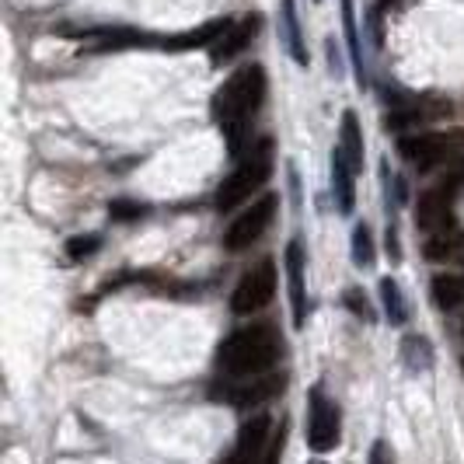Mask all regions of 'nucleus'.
Masks as SVG:
<instances>
[{
	"label": "nucleus",
	"instance_id": "6ab92c4d",
	"mask_svg": "<svg viewBox=\"0 0 464 464\" xmlns=\"http://www.w3.org/2000/svg\"><path fill=\"white\" fill-rule=\"evenodd\" d=\"M381 297H384V311H388L392 325H405L409 322V307H405V297H401L395 279H381Z\"/></svg>",
	"mask_w": 464,
	"mask_h": 464
},
{
	"label": "nucleus",
	"instance_id": "bb28decb",
	"mask_svg": "<svg viewBox=\"0 0 464 464\" xmlns=\"http://www.w3.org/2000/svg\"><path fill=\"white\" fill-rule=\"evenodd\" d=\"M461 335H464V325H461Z\"/></svg>",
	"mask_w": 464,
	"mask_h": 464
},
{
	"label": "nucleus",
	"instance_id": "2eb2a0df",
	"mask_svg": "<svg viewBox=\"0 0 464 464\" xmlns=\"http://www.w3.org/2000/svg\"><path fill=\"white\" fill-rule=\"evenodd\" d=\"M339 147H343V154L353 164V171H360L363 168V133H360V122H356L353 112L343 116V143Z\"/></svg>",
	"mask_w": 464,
	"mask_h": 464
},
{
	"label": "nucleus",
	"instance_id": "39448f33",
	"mask_svg": "<svg viewBox=\"0 0 464 464\" xmlns=\"http://www.w3.org/2000/svg\"><path fill=\"white\" fill-rule=\"evenodd\" d=\"M279 447H283V430L279 437H273V419L256 416L241 426L234 450L220 464H276Z\"/></svg>",
	"mask_w": 464,
	"mask_h": 464
},
{
	"label": "nucleus",
	"instance_id": "20e7f679",
	"mask_svg": "<svg viewBox=\"0 0 464 464\" xmlns=\"http://www.w3.org/2000/svg\"><path fill=\"white\" fill-rule=\"evenodd\" d=\"M464 150V130L454 133H416V137L398 140V154L409 164H416L419 171H433L440 164L458 161Z\"/></svg>",
	"mask_w": 464,
	"mask_h": 464
},
{
	"label": "nucleus",
	"instance_id": "f3484780",
	"mask_svg": "<svg viewBox=\"0 0 464 464\" xmlns=\"http://www.w3.org/2000/svg\"><path fill=\"white\" fill-rule=\"evenodd\" d=\"M283 35H286V46L294 53V60L307 67V49L301 43V22H297V11H294V0H283Z\"/></svg>",
	"mask_w": 464,
	"mask_h": 464
},
{
	"label": "nucleus",
	"instance_id": "1a4fd4ad",
	"mask_svg": "<svg viewBox=\"0 0 464 464\" xmlns=\"http://www.w3.org/2000/svg\"><path fill=\"white\" fill-rule=\"evenodd\" d=\"M307 443L311 450L325 454L339 443V409L335 401H328L325 392L311 395V422H307Z\"/></svg>",
	"mask_w": 464,
	"mask_h": 464
},
{
	"label": "nucleus",
	"instance_id": "7ed1b4c3",
	"mask_svg": "<svg viewBox=\"0 0 464 464\" xmlns=\"http://www.w3.org/2000/svg\"><path fill=\"white\" fill-rule=\"evenodd\" d=\"M269 175H273V140L262 137L245 150L237 168L224 179V186L217 188V209L227 213V209L241 207L245 199H252V192L266 186Z\"/></svg>",
	"mask_w": 464,
	"mask_h": 464
},
{
	"label": "nucleus",
	"instance_id": "ddd939ff",
	"mask_svg": "<svg viewBox=\"0 0 464 464\" xmlns=\"http://www.w3.org/2000/svg\"><path fill=\"white\" fill-rule=\"evenodd\" d=\"M353 164H349V158L343 154V147L332 154V186H335V199H339V209L343 213H353V207H356V188H353Z\"/></svg>",
	"mask_w": 464,
	"mask_h": 464
},
{
	"label": "nucleus",
	"instance_id": "4468645a",
	"mask_svg": "<svg viewBox=\"0 0 464 464\" xmlns=\"http://www.w3.org/2000/svg\"><path fill=\"white\" fill-rule=\"evenodd\" d=\"M231 28L227 18H217V22H207L196 32H186V35H175V39H164V49H196V46H209L213 39H220L224 32Z\"/></svg>",
	"mask_w": 464,
	"mask_h": 464
},
{
	"label": "nucleus",
	"instance_id": "0eeeda50",
	"mask_svg": "<svg viewBox=\"0 0 464 464\" xmlns=\"http://www.w3.org/2000/svg\"><path fill=\"white\" fill-rule=\"evenodd\" d=\"M273 294H276V262L262 258L237 279V286L231 294L234 314H256V311H262L266 304L273 301Z\"/></svg>",
	"mask_w": 464,
	"mask_h": 464
},
{
	"label": "nucleus",
	"instance_id": "a878e982",
	"mask_svg": "<svg viewBox=\"0 0 464 464\" xmlns=\"http://www.w3.org/2000/svg\"><path fill=\"white\" fill-rule=\"evenodd\" d=\"M388 256L395 258H401V248H398V234H395V227H388Z\"/></svg>",
	"mask_w": 464,
	"mask_h": 464
},
{
	"label": "nucleus",
	"instance_id": "dca6fc26",
	"mask_svg": "<svg viewBox=\"0 0 464 464\" xmlns=\"http://www.w3.org/2000/svg\"><path fill=\"white\" fill-rule=\"evenodd\" d=\"M433 301L440 311H454L464 304V276H437L433 279Z\"/></svg>",
	"mask_w": 464,
	"mask_h": 464
},
{
	"label": "nucleus",
	"instance_id": "b1692460",
	"mask_svg": "<svg viewBox=\"0 0 464 464\" xmlns=\"http://www.w3.org/2000/svg\"><path fill=\"white\" fill-rule=\"evenodd\" d=\"M109 213H112V220H137V217H143L147 209L140 207V203H126V199H119V203L109 207Z\"/></svg>",
	"mask_w": 464,
	"mask_h": 464
},
{
	"label": "nucleus",
	"instance_id": "f03ea898",
	"mask_svg": "<svg viewBox=\"0 0 464 464\" xmlns=\"http://www.w3.org/2000/svg\"><path fill=\"white\" fill-rule=\"evenodd\" d=\"M279 349H283V339L273 325L241 328L220 346V356H217L220 377H252V373L273 371Z\"/></svg>",
	"mask_w": 464,
	"mask_h": 464
},
{
	"label": "nucleus",
	"instance_id": "9b49d317",
	"mask_svg": "<svg viewBox=\"0 0 464 464\" xmlns=\"http://www.w3.org/2000/svg\"><path fill=\"white\" fill-rule=\"evenodd\" d=\"M286 279H290V307H294V325L301 328L307 318V290H304V245H286Z\"/></svg>",
	"mask_w": 464,
	"mask_h": 464
},
{
	"label": "nucleus",
	"instance_id": "9d476101",
	"mask_svg": "<svg viewBox=\"0 0 464 464\" xmlns=\"http://www.w3.org/2000/svg\"><path fill=\"white\" fill-rule=\"evenodd\" d=\"M258 24H262V18H258V14H248V18H241L237 24H231V28L220 35V43L209 49L213 67H224V63H231L234 56H241V53H245V46H248V43L258 35Z\"/></svg>",
	"mask_w": 464,
	"mask_h": 464
},
{
	"label": "nucleus",
	"instance_id": "393cba45",
	"mask_svg": "<svg viewBox=\"0 0 464 464\" xmlns=\"http://www.w3.org/2000/svg\"><path fill=\"white\" fill-rule=\"evenodd\" d=\"M371 464H395V454H392V447L384 440H377L371 447Z\"/></svg>",
	"mask_w": 464,
	"mask_h": 464
},
{
	"label": "nucleus",
	"instance_id": "f257e3e1",
	"mask_svg": "<svg viewBox=\"0 0 464 464\" xmlns=\"http://www.w3.org/2000/svg\"><path fill=\"white\" fill-rule=\"evenodd\" d=\"M266 98V70L258 63H245L237 67L227 77V84L213 94V119L217 126L224 130V140H227V150L231 154H241L245 140H248V126H252V116L258 112Z\"/></svg>",
	"mask_w": 464,
	"mask_h": 464
},
{
	"label": "nucleus",
	"instance_id": "f8f14e48",
	"mask_svg": "<svg viewBox=\"0 0 464 464\" xmlns=\"http://www.w3.org/2000/svg\"><path fill=\"white\" fill-rule=\"evenodd\" d=\"M422 256L430 262H458V258H464V234L458 227L430 234L422 245Z\"/></svg>",
	"mask_w": 464,
	"mask_h": 464
},
{
	"label": "nucleus",
	"instance_id": "aec40b11",
	"mask_svg": "<svg viewBox=\"0 0 464 464\" xmlns=\"http://www.w3.org/2000/svg\"><path fill=\"white\" fill-rule=\"evenodd\" d=\"M373 258H377V248H373V234L367 224H360L356 231H353V262L356 266H373Z\"/></svg>",
	"mask_w": 464,
	"mask_h": 464
},
{
	"label": "nucleus",
	"instance_id": "4be33fe9",
	"mask_svg": "<svg viewBox=\"0 0 464 464\" xmlns=\"http://www.w3.org/2000/svg\"><path fill=\"white\" fill-rule=\"evenodd\" d=\"M343 304H346V307L353 311V314H356V318H363V322H373V307H371V301L363 297V290L349 286L346 294H343Z\"/></svg>",
	"mask_w": 464,
	"mask_h": 464
},
{
	"label": "nucleus",
	"instance_id": "a211bd4d",
	"mask_svg": "<svg viewBox=\"0 0 464 464\" xmlns=\"http://www.w3.org/2000/svg\"><path fill=\"white\" fill-rule=\"evenodd\" d=\"M401 360H405V367L412 373H422L433 367V349L426 339H419V335H409L405 343H401Z\"/></svg>",
	"mask_w": 464,
	"mask_h": 464
},
{
	"label": "nucleus",
	"instance_id": "5701e85b",
	"mask_svg": "<svg viewBox=\"0 0 464 464\" xmlns=\"http://www.w3.org/2000/svg\"><path fill=\"white\" fill-rule=\"evenodd\" d=\"M343 24H346V39L353 60L360 63V35H356V18H353V0H343Z\"/></svg>",
	"mask_w": 464,
	"mask_h": 464
},
{
	"label": "nucleus",
	"instance_id": "6e6552de",
	"mask_svg": "<svg viewBox=\"0 0 464 464\" xmlns=\"http://www.w3.org/2000/svg\"><path fill=\"white\" fill-rule=\"evenodd\" d=\"M276 196H262L256 199L252 207L245 209L237 220L231 224V231L224 237V245H227V252H245V248H252L258 237L266 234V227L273 224V213H276Z\"/></svg>",
	"mask_w": 464,
	"mask_h": 464
},
{
	"label": "nucleus",
	"instance_id": "423d86ee",
	"mask_svg": "<svg viewBox=\"0 0 464 464\" xmlns=\"http://www.w3.org/2000/svg\"><path fill=\"white\" fill-rule=\"evenodd\" d=\"M283 388H286V373L262 371L252 377H224L213 388V398L231 401L234 409H256V405H266L269 398H276Z\"/></svg>",
	"mask_w": 464,
	"mask_h": 464
},
{
	"label": "nucleus",
	"instance_id": "412c9836",
	"mask_svg": "<svg viewBox=\"0 0 464 464\" xmlns=\"http://www.w3.org/2000/svg\"><path fill=\"white\" fill-rule=\"evenodd\" d=\"M102 248V237L98 234H84V237H70L67 241V256L77 262V258H88Z\"/></svg>",
	"mask_w": 464,
	"mask_h": 464
}]
</instances>
